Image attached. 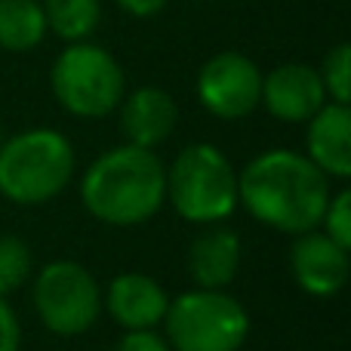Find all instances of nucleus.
I'll return each instance as SVG.
<instances>
[{"instance_id":"f257e3e1","label":"nucleus","mask_w":351,"mask_h":351,"mask_svg":"<svg viewBox=\"0 0 351 351\" xmlns=\"http://www.w3.org/2000/svg\"><path fill=\"white\" fill-rule=\"evenodd\" d=\"M333 188L302 152L271 148L237 173V200L256 219L284 234L321 228Z\"/></svg>"},{"instance_id":"f03ea898","label":"nucleus","mask_w":351,"mask_h":351,"mask_svg":"<svg viewBox=\"0 0 351 351\" xmlns=\"http://www.w3.org/2000/svg\"><path fill=\"white\" fill-rule=\"evenodd\" d=\"M80 200L105 225H142L167 204V167L152 148L123 142L86 167Z\"/></svg>"},{"instance_id":"7ed1b4c3","label":"nucleus","mask_w":351,"mask_h":351,"mask_svg":"<svg viewBox=\"0 0 351 351\" xmlns=\"http://www.w3.org/2000/svg\"><path fill=\"white\" fill-rule=\"evenodd\" d=\"M74 145L49 127L22 130L0 145V194L19 206L53 200L74 179Z\"/></svg>"},{"instance_id":"20e7f679","label":"nucleus","mask_w":351,"mask_h":351,"mask_svg":"<svg viewBox=\"0 0 351 351\" xmlns=\"http://www.w3.org/2000/svg\"><path fill=\"white\" fill-rule=\"evenodd\" d=\"M167 200L185 222H225L241 206L237 170L216 145L194 142V145L182 148L179 158L167 167Z\"/></svg>"},{"instance_id":"39448f33","label":"nucleus","mask_w":351,"mask_h":351,"mask_svg":"<svg viewBox=\"0 0 351 351\" xmlns=\"http://www.w3.org/2000/svg\"><path fill=\"white\" fill-rule=\"evenodd\" d=\"M53 96L68 114L99 121L117 111L127 93V74L121 62L93 40L68 43L49 68Z\"/></svg>"},{"instance_id":"423d86ee","label":"nucleus","mask_w":351,"mask_h":351,"mask_svg":"<svg viewBox=\"0 0 351 351\" xmlns=\"http://www.w3.org/2000/svg\"><path fill=\"white\" fill-rule=\"evenodd\" d=\"M173 351H241L250 336V315L228 290H194L170 299L164 317Z\"/></svg>"},{"instance_id":"0eeeda50","label":"nucleus","mask_w":351,"mask_h":351,"mask_svg":"<svg viewBox=\"0 0 351 351\" xmlns=\"http://www.w3.org/2000/svg\"><path fill=\"white\" fill-rule=\"evenodd\" d=\"M40 324L56 336H80L102 315V287L90 268L71 259L47 262L31 287Z\"/></svg>"},{"instance_id":"6e6552de","label":"nucleus","mask_w":351,"mask_h":351,"mask_svg":"<svg viewBox=\"0 0 351 351\" xmlns=\"http://www.w3.org/2000/svg\"><path fill=\"white\" fill-rule=\"evenodd\" d=\"M197 99L219 121H243L262 99L259 65L234 49L210 56L197 71Z\"/></svg>"},{"instance_id":"1a4fd4ad","label":"nucleus","mask_w":351,"mask_h":351,"mask_svg":"<svg viewBox=\"0 0 351 351\" xmlns=\"http://www.w3.org/2000/svg\"><path fill=\"white\" fill-rule=\"evenodd\" d=\"M321 71L305 62H284L262 74V99L265 111L284 123H308L327 105Z\"/></svg>"},{"instance_id":"9d476101","label":"nucleus","mask_w":351,"mask_h":351,"mask_svg":"<svg viewBox=\"0 0 351 351\" xmlns=\"http://www.w3.org/2000/svg\"><path fill=\"white\" fill-rule=\"evenodd\" d=\"M293 280L299 290H305L315 299H330L348 284V250L339 247L333 237H327L321 228L296 234L290 253Z\"/></svg>"},{"instance_id":"9b49d317","label":"nucleus","mask_w":351,"mask_h":351,"mask_svg":"<svg viewBox=\"0 0 351 351\" xmlns=\"http://www.w3.org/2000/svg\"><path fill=\"white\" fill-rule=\"evenodd\" d=\"M102 308L123 330H154L164 324L170 296L152 274L123 271L102 293Z\"/></svg>"},{"instance_id":"f8f14e48","label":"nucleus","mask_w":351,"mask_h":351,"mask_svg":"<svg viewBox=\"0 0 351 351\" xmlns=\"http://www.w3.org/2000/svg\"><path fill=\"white\" fill-rule=\"evenodd\" d=\"M117 117H121V133L130 145L154 152L160 142L173 136L179 123V105L160 86H136L133 93H123Z\"/></svg>"},{"instance_id":"ddd939ff","label":"nucleus","mask_w":351,"mask_h":351,"mask_svg":"<svg viewBox=\"0 0 351 351\" xmlns=\"http://www.w3.org/2000/svg\"><path fill=\"white\" fill-rule=\"evenodd\" d=\"M241 237L225 222L200 225L188 247V274L200 290H228L241 271Z\"/></svg>"},{"instance_id":"4468645a","label":"nucleus","mask_w":351,"mask_h":351,"mask_svg":"<svg viewBox=\"0 0 351 351\" xmlns=\"http://www.w3.org/2000/svg\"><path fill=\"white\" fill-rule=\"evenodd\" d=\"M305 158L327 179L351 176V111L348 105L327 102L308 121L305 133Z\"/></svg>"},{"instance_id":"2eb2a0df","label":"nucleus","mask_w":351,"mask_h":351,"mask_svg":"<svg viewBox=\"0 0 351 351\" xmlns=\"http://www.w3.org/2000/svg\"><path fill=\"white\" fill-rule=\"evenodd\" d=\"M49 34L40 0H0V49L31 53Z\"/></svg>"},{"instance_id":"dca6fc26","label":"nucleus","mask_w":351,"mask_h":351,"mask_svg":"<svg viewBox=\"0 0 351 351\" xmlns=\"http://www.w3.org/2000/svg\"><path fill=\"white\" fill-rule=\"evenodd\" d=\"M47 28L65 43L90 40L102 22V0H40Z\"/></svg>"},{"instance_id":"f3484780","label":"nucleus","mask_w":351,"mask_h":351,"mask_svg":"<svg viewBox=\"0 0 351 351\" xmlns=\"http://www.w3.org/2000/svg\"><path fill=\"white\" fill-rule=\"evenodd\" d=\"M34 271V253L16 234H0V296H10Z\"/></svg>"},{"instance_id":"a211bd4d","label":"nucleus","mask_w":351,"mask_h":351,"mask_svg":"<svg viewBox=\"0 0 351 351\" xmlns=\"http://www.w3.org/2000/svg\"><path fill=\"white\" fill-rule=\"evenodd\" d=\"M317 71H321L324 90H327L330 102L348 105L351 102V47L348 43H336L324 56V65Z\"/></svg>"},{"instance_id":"6ab92c4d","label":"nucleus","mask_w":351,"mask_h":351,"mask_svg":"<svg viewBox=\"0 0 351 351\" xmlns=\"http://www.w3.org/2000/svg\"><path fill=\"white\" fill-rule=\"evenodd\" d=\"M321 231L327 237H333L339 247H351V194L348 188L336 191L330 197L327 210H324V219H321Z\"/></svg>"},{"instance_id":"aec40b11","label":"nucleus","mask_w":351,"mask_h":351,"mask_svg":"<svg viewBox=\"0 0 351 351\" xmlns=\"http://www.w3.org/2000/svg\"><path fill=\"white\" fill-rule=\"evenodd\" d=\"M114 351H173V348L154 330H127L121 336V342L114 346Z\"/></svg>"},{"instance_id":"412c9836","label":"nucleus","mask_w":351,"mask_h":351,"mask_svg":"<svg viewBox=\"0 0 351 351\" xmlns=\"http://www.w3.org/2000/svg\"><path fill=\"white\" fill-rule=\"evenodd\" d=\"M19 346H22L19 317L12 311V305L6 302V296H0V351H19Z\"/></svg>"},{"instance_id":"4be33fe9","label":"nucleus","mask_w":351,"mask_h":351,"mask_svg":"<svg viewBox=\"0 0 351 351\" xmlns=\"http://www.w3.org/2000/svg\"><path fill=\"white\" fill-rule=\"evenodd\" d=\"M114 3L121 6L123 12L136 16V19H152V16H158L170 0H114Z\"/></svg>"},{"instance_id":"5701e85b","label":"nucleus","mask_w":351,"mask_h":351,"mask_svg":"<svg viewBox=\"0 0 351 351\" xmlns=\"http://www.w3.org/2000/svg\"><path fill=\"white\" fill-rule=\"evenodd\" d=\"M3 139H6V133H3V123H0V145H3Z\"/></svg>"}]
</instances>
